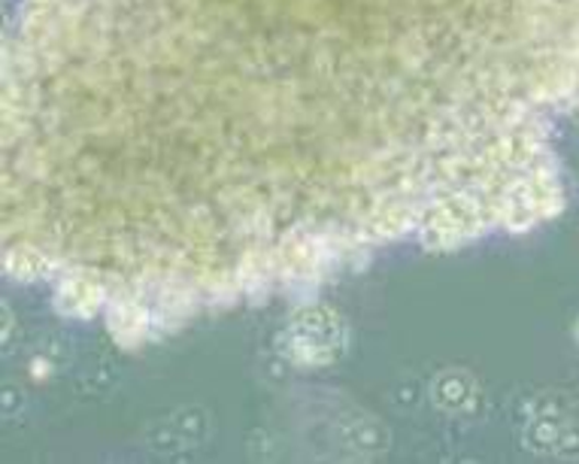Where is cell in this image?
Wrapping results in <instances>:
<instances>
[{
    "label": "cell",
    "instance_id": "2",
    "mask_svg": "<svg viewBox=\"0 0 579 464\" xmlns=\"http://www.w3.org/2000/svg\"><path fill=\"white\" fill-rule=\"evenodd\" d=\"M316 316H319V307H309L292 322L295 328H292L288 352L300 364H328L340 355V331L343 328L337 322V316L331 313L328 322H319Z\"/></svg>",
    "mask_w": 579,
    "mask_h": 464
},
{
    "label": "cell",
    "instance_id": "3",
    "mask_svg": "<svg viewBox=\"0 0 579 464\" xmlns=\"http://www.w3.org/2000/svg\"><path fill=\"white\" fill-rule=\"evenodd\" d=\"M574 337H577V343H579V322H577V328H574Z\"/></svg>",
    "mask_w": 579,
    "mask_h": 464
},
{
    "label": "cell",
    "instance_id": "1",
    "mask_svg": "<svg viewBox=\"0 0 579 464\" xmlns=\"http://www.w3.org/2000/svg\"><path fill=\"white\" fill-rule=\"evenodd\" d=\"M577 106L579 0H19L3 271L94 280L158 340L404 240L534 231Z\"/></svg>",
    "mask_w": 579,
    "mask_h": 464
}]
</instances>
